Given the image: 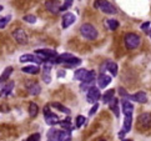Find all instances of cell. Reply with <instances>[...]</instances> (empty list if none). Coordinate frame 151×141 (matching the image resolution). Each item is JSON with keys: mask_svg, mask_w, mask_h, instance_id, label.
<instances>
[{"mask_svg": "<svg viewBox=\"0 0 151 141\" xmlns=\"http://www.w3.org/2000/svg\"><path fill=\"white\" fill-rule=\"evenodd\" d=\"M80 34L88 40H95L98 37V30L91 24H83L80 26Z\"/></svg>", "mask_w": 151, "mask_h": 141, "instance_id": "obj_1", "label": "cell"}, {"mask_svg": "<svg viewBox=\"0 0 151 141\" xmlns=\"http://www.w3.org/2000/svg\"><path fill=\"white\" fill-rule=\"evenodd\" d=\"M141 44V39L137 34L135 32H129V34L125 35V45L127 49L130 50H134V49H137Z\"/></svg>", "mask_w": 151, "mask_h": 141, "instance_id": "obj_2", "label": "cell"}, {"mask_svg": "<svg viewBox=\"0 0 151 141\" xmlns=\"http://www.w3.org/2000/svg\"><path fill=\"white\" fill-rule=\"evenodd\" d=\"M95 70H90V71H88V74H86L85 79L81 81V85H80V90L84 91V90H89L91 86H93V84L95 83Z\"/></svg>", "mask_w": 151, "mask_h": 141, "instance_id": "obj_3", "label": "cell"}, {"mask_svg": "<svg viewBox=\"0 0 151 141\" xmlns=\"http://www.w3.org/2000/svg\"><path fill=\"white\" fill-rule=\"evenodd\" d=\"M13 37L21 45H26L29 41V36L24 29H15L13 31Z\"/></svg>", "mask_w": 151, "mask_h": 141, "instance_id": "obj_4", "label": "cell"}, {"mask_svg": "<svg viewBox=\"0 0 151 141\" xmlns=\"http://www.w3.org/2000/svg\"><path fill=\"white\" fill-rule=\"evenodd\" d=\"M44 117H45V122L47 124V125H50V126L59 124V116L50 111V106H45L44 107Z\"/></svg>", "mask_w": 151, "mask_h": 141, "instance_id": "obj_5", "label": "cell"}, {"mask_svg": "<svg viewBox=\"0 0 151 141\" xmlns=\"http://www.w3.org/2000/svg\"><path fill=\"white\" fill-rule=\"evenodd\" d=\"M101 97V93L98 88H95V86H91V88L88 90V94H86V100L90 104H96L98 100Z\"/></svg>", "mask_w": 151, "mask_h": 141, "instance_id": "obj_6", "label": "cell"}, {"mask_svg": "<svg viewBox=\"0 0 151 141\" xmlns=\"http://www.w3.org/2000/svg\"><path fill=\"white\" fill-rule=\"evenodd\" d=\"M137 124L141 129H150L151 127V114L144 112L137 117Z\"/></svg>", "mask_w": 151, "mask_h": 141, "instance_id": "obj_7", "label": "cell"}, {"mask_svg": "<svg viewBox=\"0 0 151 141\" xmlns=\"http://www.w3.org/2000/svg\"><path fill=\"white\" fill-rule=\"evenodd\" d=\"M121 105H122V112H124V115H125V117H132L134 105L131 104V102L129 100H126V99H122Z\"/></svg>", "mask_w": 151, "mask_h": 141, "instance_id": "obj_8", "label": "cell"}, {"mask_svg": "<svg viewBox=\"0 0 151 141\" xmlns=\"http://www.w3.org/2000/svg\"><path fill=\"white\" fill-rule=\"evenodd\" d=\"M51 65L50 63H44V69H42V80L45 84L51 83Z\"/></svg>", "mask_w": 151, "mask_h": 141, "instance_id": "obj_9", "label": "cell"}, {"mask_svg": "<svg viewBox=\"0 0 151 141\" xmlns=\"http://www.w3.org/2000/svg\"><path fill=\"white\" fill-rule=\"evenodd\" d=\"M129 99L135 101V102H139V104H145L147 101V96L145 91H139V93L134 94V95H129Z\"/></svg>", "mask_w": 151, "mask_h": 141, "instance_id": "obj_10", "label": "cell"}, {"mask_svg": "<svg viewBox=\"0 0 151 141\" xmlns=\"http://www.w3.org/2000/svg\"><path fill=\"white\" fill-rule=\"evenodd\" d=\"M75 20H76V16H75L73 13H65L63 16V28L64 29L69 28L70 25L75 23Z\"/></svg>", "mask_w": 151, "mask_h": 141, "instance_id": "obj_11", "label": "cell"}, {"mask_svg": "<svg viewBox=\"0 0 151 141\" xmlns=\"http://www.w3.org/2000/svg\"><path fill=\"white\" fill-rule=\"evenodd\" d=\"M26 90L29 91L30 95H39L40 91H41V88L40 85L35 83V81H29L28 84H26Z\"/></svg>", "mask_w": 151, "mask_h": 141, "instance_id": "obj_12", "label": "cell"}, {"mask_svg": "<svg viewBox=\"0 0 151 141\" xmlns=\"http://www.w3.org/2000/svg\"><path fill=\"white\" fill-rule=\"evenodd\" d=\"M99 8L101 9L102 13L105 14H114L115 8L110 1H99Z\"/></svg>", "mask_w": 151, "mask_h": 141, "instance_id": "obj_13", "label": "cell"}, {"mask_svg": "<svg viewBox=\"0 0 151 141\" xmlns=\"http://www.w3.org/2000/svg\"><path fill=\"white\" fill-rule=\"evenodd\" d=\"M60 6H61V4L59 1H46L45 3V8L52 14H58L60 12Z\"/></svg>", "mask_w": 151, "mask_h": 141, "instance_id": "obj_14", "label": "cell"}, {"mask_svg": "<svg viewBox=\"0 0 151 141\" xmlns=\"http://www.w3.org/2000/svg\"><path fill=\"white\" fill-rule=\"evenodd\" d=\"M19 60L21 63H37V64H42V61L40 60L37 56H34V55H31V54H25V55H21Z\"/></svg>", "mask_w": 151, "mask_h": 141, "instance_id": "obj_15", "label": "cell"}, {"mask_svg": "<svg viewBox=\"0 0 151 141\" xmlns=\"http://www.w3.org/2000/svg\"><path fill=\"white\" fill-rule=\"evenodd\" d=\"M110 83H111V78L106 74H101L99 76V79H98V84H99L100 89H105Z\"/></svg>", "mask_w": 151, "mask_h": 141, "instance_id": "obj_16", "label": "cell"}, {"mask_svg": "<svg viewBox=\"0 0 151 141\" xmlns=\"http://www.w3.org/2000/svg\"><path fill=\"white\" fill-rule=\"evenodd\" d=\"M73 58H74V56H73L70 53H64V54H60V55H58V58L55 59L54 64H65L66 61H69L70 59H73Z\"/></svg>", "mask_w": 151, "mask_h": 141, "instance_id": "obj_17", "label": "cell"}, {"mask_svg": "<svg viewBox=\"0 0 151 141\" xmlns=\"http://www.w3.org/2000/svg\"><path fill=\"white\" fill-rule=\"evenodd\" d=\"M109 107H110V110L115 114L116 117L120 116V110H119V100L116 99V97H114V99L109 102Z\"/></svg>", "mask_w": 151, "mask_h": 141, "instance_id": "obj_18", "label": "cell"}, {"mask_svg": "<svg viewBox=\"0 0 151 141\" xmlns=\"http://www.w3.org/2000/svg\"><path fill=\"white\" fill-rule=\"evenodd\" d=\"M105 69L109 70V71L111 73L112 76H116L117 75V71H119V68H117V64L114 63V61H106V65H105Z\"/></svg>", "mask_w": 151, "mask_h": 141, "instance_id": "obj_19", "label": "cell"}, {"mask_svg": "<svg viewBox=\"0 0 151 141\" xmlns=\"http://www.w3.org/2000/svg\"><path fill=\"white\" fill-rule=\"evenodd\" d=\"M21 71L25 73V74L36 75V74H39L40 69H39V66H36V65H29V66H24L23 69H21Z\"/></svg>", "mask_w": 151, "mask_h": 141, "instance_id": "obj_20", "label": "cell"}, {"mask_svg": "<svg viewBox=\"0 0 151 141\" xmlns=\"http://www.w3.org/2000/svg\"><path fill=\"white\" fill-rule=\"evenodd\" d=\"M59 130L55 129V127H52L50 129L49 131H47V135H46V137H47V141H58L59 139Z\"/></svg>", "mask_w": 151, "mask_h": 141, "instance_id": "obj_21", "label": "cell"}, {"mask_svg": "<svg viewBox=\"0 0 151 141\" xmlns=\"http://www.w3.org/2000/svg\"><path fill=\"white\" fill-rule=\"evenodd\" d=\"M81 64V59H79V58H73V59H70L69 61H66L65 64V68H68V69H73V68H75V66H79V65Z\"/></svg>", "mask_w": 151, "mask_h": 141, "instance_id": "obj_22", "label": "cell"}, {"mask_svg": "<svg viewBox=\"0 0 151 141\" xmlns=\"http://www.w3.org/2000/svg\"><path fill=\"white\" fill-rule=\"evenodd\" d=\"M13 89H14V83L13 81H10V83L5 85V88L0 91V97H4V96H8L9 94H12Z\"/></svg>", "mask_w": 151, "mask_h": 141, "instance_id": "obj_23", "label": "cell"}, {"mask_svg": "<svg viewBox=\"0 0 151 141\" xmlns=\"http://www.w3.org/2000/svg\"><path fill=\"white\" fill-rule=\"evenodd\" d=\"M86 74H88V70L86 69H78L74 74V79L78 80V81H83L86 76Z\"/></svg>", "mask_w": 151, "mask_h": 141, "instance_id": "obj_24", "label": "cell"}, {"mask_svg": "<svg viewBox=\"0 0 151 141\" xmlns=\"http://www.w3.org/2000/svg\"><path fill=\"white\" fill-rule=\"evenodd\" d=\"M61 125V127L65 129V131H69V132H71V130L74 129V125H71V119L70 117H66L65 120H63L59 122Z\"/></svg>", "mask_w": 151, "mask_h": 141, "instance_id": "obj_25", "label": "cell"}, {"mask_svg": "<svg viewBox=\"0 0 151 141\" xmlns=\"http://www.w3.org/2000/svg\"><path fill=\"white\" fill-rule=\"evenodd\" d=\"M114 94H115V90L114 89H110L107 90L106 93L104 94V96H102V101H104V104H109V102L114 99Z\"/></svg>", "mask_w": 151, "mask_h": 141, "instance_id": "obj_26", "label": "cell"}, {"mask_svg": "<svg viewBox=\"0 0 151 141\" xmlns=\"http://www.w3.org/2000/svg\"><path fill=\"white\" fill-rule=\"evenodd\" d=\"M50 106H51V107H54V109L59 110V111H61V112H65V114H70V112H71V111H70V109H68L66 106L61 105L60 102H51Z\"/></svg>", "mask_w": 151, "mask_h": 141, "instance_id": "obj_27", "label": "cell"}, {"mask_svg": "<svg viewBox=\"0 0 151 141\" xmlns=\"http://www.w3.org/2000/svg\"><path fill=\"white\" fill-rule=\"evenodd\" d=\"M37 112H39V107H37V105L35 104V102H30V105H29V115H30V117H36Z\"/></svg>", "mask_w": 151, "mask_h": 141, "instance_id": "obj_28", "label": "cell"}, {"mask_svg": "<svg viewBox=\"0 0 151 141\" xmlns=\"http://www.w3.org/2000/svg\"><path fill=\"white\" fill-rule=\"evenodd\" d=\"M58 141H71V134L69 131H60L59 132V139Z\"/></svg>", "mask_w": 151, "mask_h": 141, "instance_id": "obj_29", "label": "cell"}, {"mask_svg": "<svg viewBox=\"0 0 151 141\" xmlns=\"http://www.w3.org/2000/svg\"><path fill=\"white\" fill-rule=\"evenodd\" d=\"M12 73H13V68H12V66H8V68L3 71L1 76H0V81H1V83H4V81H6V80L9 79L10 75H12Z\"/></svg>", "mask_w": 151, "mask_h": 141, "instance_id": "obj_30", "label": "cell"}, {"mask_svg": "<svg viewBox=\"0 0 151 141\" xmlns=\"http://www.w3.org/2000/svg\"><path fill=\"white\" fill-rule=\"evenodd\" d=\"M131 124H132V117H125L124 119V131L129 132L131 130Z\"/></svg>", "mask_w": 151, "mask_h": 141, "instance_id": "obj_31", "label": "cell"}, {"mask_svg": "<svg viewBox=\"0 0 151 141\" xmlns=\"http://www.w3.org/2000/svg\"><path fill=\"white\" fill-rule=\"evenodd\" d=\"M107 26H109V29L111 31H115L119 28V21L115 19H109L107 20Z\"/></svg>", "mask_w": 151, "mask_h": 141, "instance_id": "obj_32", "label": "cell"}, {"mask_svg": "<svg viewBox=\"0 0 151 141\" xmlns=\"http://www.w3.org/2000/svg\"><path fill=\"white\" fill-rule=\"evenodd\" d=\"M10 19H12V16H10V15H8L6 18H1V19H0V29H4L5 26L8 25Z\"/></svg>", "mask_w": 151, "mask_h": 141, "instance_id": "obj_33", "label": "cell"}, {"mask_svg": "<svg viewBox=\"0 0 151 141\" xmlns=\"http://www.w3.org/2000/svg\"><path fill=\"white\" fill-rule=\"evenodd\" d=\"M23 19H24V21H26V23H29V24H35L36 23V16L35 15H26Z\"/></svg>", "mask_w": 151, "mask_h": 141, "instance_id": "obj_34", "label": "cell"}, {"mask_svg": "<svg viewBox=\"0 0 151 141\" xmlns=\"http://www.w3.org/2000/svg\"><path fill=\"white\" fill-rule=\"evenodd\" d=\"M85 117L84 116H81V115H79L78 117H76V127H81L84 124H85Z\"/></svg>", "mask_w": 151, "mask_h": 141, "instance_id": "obj_35", "label": "cell"}, {"mask_svg": "<svg viewBox=\"0 0 151 141\" xmlns=\"http://www.w3.org/2000/svg\"><path fill=\"white\" fill-rule=\"evenodd\" d=\"M25 141H40V134L35 132V134H33V135H30V136L26 139Z\"/></svg>", "mask_w": 151, "mask_h": 141, "instance_id": "obj_36", "label": "cell"}, {"mask_svg": "<svg viewBox=\"0 0 151 141\" xmlns=\"http://www.w3.org/2000/svg\"><path fill=\"white\" fill-rule=\"evenodd\" d=\"M73 3H74V1H71V0H69V1H65V3H64L61 6H60V12H65L66 9H69L70 6H71Z\"/></svg>", "mask_w": 151, "mask_h": 141, "instance_id": "obj_37", "label": "cell"}, {"mask_svg": "<svg viewBox=\"0 0 151 141\" xmlns=\"http://www.w3.org/2000/svg\"><path fill=\"white\" fill-rule=\"evenodd\" d=\"M119 94H120L124 99H127L129 97V94H127V91L124 89V88H119Z\"/></svg>", "mask_w": 151, "mask_h": 141, "instance_id": "obj_38", "label": "cell"}, {"mask_svg": "<svg viewBox=\"0 0 151 141\" xmlns=\"http://www.w3.org/2000/svg\"><path fill=\"white\" fill-rule=\"evenodd\" d=\"M98 109H99V104H98V102H96V104H94V106L90 109V111H89V115H90V116H93L94 114H95L96 111H98Z\"/></svg>", "mask_w": 151, "mask_h": 141, "instance_id": "obj_39", "label": "cell"}, {"mask_svg": "<svg viewBox=\"0 0 151 141\" xmlns=\"http://www.w3.org/2000/svg\"><path fill=\"white\" fill-rule=\"evenodd\" d=\"M149 26H150V21H145V23L141 25V30H142V31H147Z\"/></svg>", "mask_w": 151, "mask_h": 141, "instance_id": "obj_40", "label": "cell"}, {"mask_svg": "<svg viewBox=\"0 0 151 141\" xmlns=\"http://www.w3.org/2000/svg\"><path fill=\"white\" fill-rule=\"evenodd\" d=\"M65 75H66L65 70H59V71H58V76L59 78H65Z\"/></svg>", "mask_w": 151, "mask_h": 141, "instance_id": "obj_41", "label": "cell"}, {"mask_svg": "<svg viewBox=\"0 0 151 141\" xmlns=\"http://www.w3.org/2000/svg\"><path fill=\"white\" fill-rule=\"evenodd\" d=\"M124 134H125V131H124V130H121V131L119 132V136H120V139H121V140L124 139Z\"/></svg>", "mask_w": 151, "mask_h": 141, "instance_id": "obj_42", "label": "cell"}, {"mask_svg": "<svg viewBox=\"0 0 151 141\" xmlns=\"http://www.w3.org/2000/svg\"><path fill=\"white\" fill-rule=\"evenodd\" d=\"M94 6H95V8H99V1H95V3H94Z\"/></svg>", "mask_w": 151, "mask_h": 141, "instance_id": "obj_43", "label": "cell"}, {"mask_svg": "<svg viewBox=\"0 0 151 141\" xmlns=\"http://www.w3.org/2000/svg\"><path fill=\"white\" fill-rule=\"evenodd\" d=\"M122 141H132V140H129V139H122Z\"/></svg>", "mask_w": 151, "mask_h": 141, "instance_id": "obj_44", "label": "cell"}, {"mask_svg": "<svg viewBox=\"0 0 151 141\" xmlns=\"http://www.w3.org/2000/svg\"><path fill=\"white\" fill-rule=\"evenodd\" d=\"M1 10H3V6H1V5H0V12H1Z\"/></svg>", "mask_w": 151, "mask_h": 141, "instance_id": "obj_45", "label": "cell"}, {"mask_svg": "<svg viewBox=\"0 0 151 141\" xmlns=\"http://www.w3.org/2000/svg\"><path fill=\"white\" fill-rule=\"evenodd\" d=\"M149 35H150V37H151V30H150V32H149Z\"/></svg>", "mask_w": 151, "mask_h": 141, "instance_id": "obj_46", "label": "cell"}, {"mask_svg": "<svg viewBox=\"0 0 151 141\" xmlns=\"http://www.w3.org/2000/svg\"><path fill=\"white\" fill-rule=\"evenodd\" d=\"M99 141H106V140H99Z\"/></svg>", "mask_w": 151, "mask_h": 141, "instance_id": "obj_47", "label": "cell"}]
</instances>
